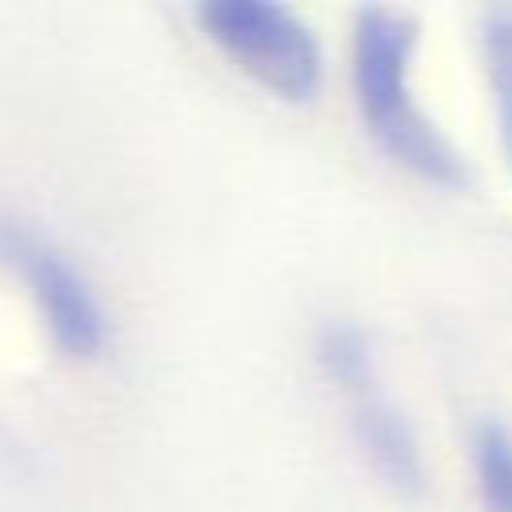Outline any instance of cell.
I'll list each match as a JSON object with an SVG mask.
<instances>
[{
    "mask_svg": "<svg viewBox=\"0 0 512 512\" xmlns=\"http://www.w3.org/2000/svg\"><path fill=\"white\" fill-rule=\"evenodd\" d=\"M472 468L484 512H512V432L500 420L472 428Z\"/></svg>",
    "mask_w": 512,
    "mask_h": 512,
    "instance_id": "obj_6",
    "label": "cell"
},
{
    "mask_svg": "<svg viewBox=\"0 0 512 512\" xmlns=\"http://www.w3.org/2000/svg\"><path fill=\"white\" fill-rule=\"evenodd\" d=\"M204 36L260 88L280 100H312L324 84V52L312 28L272 0H204L196 4Z\"/></svg>",
    "mask_w": 512,
    "mask_h": 512,
    "instance_id": "obj_2",
    "label": "cell"
},
{
    "mask_svg": "<svg viewBox=\"0 0 512 512\" xmlns=\"http://www.w3.org/2000/svg\"><path fill=\"white\" fill-rule=\"evenodd\" d=\"M0 260L24 276L28 296L64 356L92 360L104 352V344H108L104 304H100L96 288L88 284V276L56 244H48L44 236H36L24 224L4 220L0 224Z\"/></svg>",
    "mask_w": 512,
    "mask_h": 512,
    "instance_id": "obj_3",
    "label": "cell"
},
{
    "mask_svg": "<svg viewBox=\"0 0 512 512\" xmlns=\"http://www.w3.org/2000/svg\"><path fill=\"white\" fill-rule=\"evenodd\" d=\"M480 44H484V68H488L496 124H500V148L512 164V16L488 12L480 24Z\"/></svg>",
    "mask_w": 512,
    "mask_h": 512,
    "instance_id": "obj_7",
    "label": "cell"
},
{
    "mask_svg": "<svg viewBox=\"0 0 512 512\" xmlns=\"http://www.w3.org/2000/svg\"><path fill=\"white\" fill-rule=\"evenodd\" d=\"M316 360L332 384H340L352 400L376 392L372 344L356 324H324L316 336Z\"/></svg>",
    "mask_w": 512,
    "mask_h": 512,
    "instance_id": "obj_5",
    "label": "cell"
},
{
    "mask_svg": "<svg viewBox=\"0 0 512 512\" xmlns=\"http://www.w3.org/2000/svg\"><path fill=\"white\" fill-rule=\"evenodd\" d=\"M416 48V20L396 8H360L352 24V92L368 136L416 176L464 188L468 164L444 132L412 100L408 68Z\"/></svg>",
    "mask_w": 512,
    "mask_h": 512,
    "instance_id": "obj_1",
    "label": "cell"
},
{
    "mask_svg": "<svg viewBox=\"0 0 512 512\" xmlns=\"http://www.w3.org/2000/svg\"><path fill=\"white\" fill-rule=\"evenodd\" d=\"M352 436H356L364 460L372 464V472L380 480H388L396 492H420L424 488L420 444L392 400H384L380 392L356 396L352 400Z\"/></svg>",
    "mask_w": 512,
    "mask_h": 512,
    "instance_id": "obj_4",
    "label": "cell"
}]
</instances>
